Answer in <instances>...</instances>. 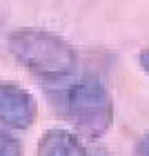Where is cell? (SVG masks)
<instances>
[{
  "label": "cell",
  "instance_id": "1",
  "mask_svg": "<svg viewBox=\"0 0 149 156\" xmlns=\"http://www.w3.org/2000/svg\"><path fill=\"white\" fill-rule=\"evenodd\" d=\"M7 47L25 69L49 83L71 76L78 67V51L62 36L47 29H13L7 38Z\"/></svg>",
  "mask_w": 149,
  "mask_h": 156
},
{
  "label": "cell",
  "instance_id": "2",
  "mask_svg": "<svg viewBox=\"0 0 149 156\" xmlns=\"http://www.w3.org/2000/svg\"><path fill=\"white\" fill-rule=\"evenodd\" d=\"M65 114L78 136L98 140L113 123V101L98 78H85L65 94Z\"/></svg>",
  "mask_w": 149,
  "mask_h": 156
},
{
  "label": "cell",
  "instance_id": "3",
  "mask_svg": "<svg viewBox=\"0 0 149 156\" xmlns=\"http://www.w3.org/2000/svg\"><path fill=\"white\" fill-rule=\"evenodd\" d=\"M38 118V101L18 83H0V123L7 129H29Z\"/></svg>",
  "mask_w": 149,
  "mask_h": 156
},
{
  "label": "cell",
  "instance_id": "4",
  "mask_svg": "<svg viewBox=\"0 0 149 156\" xmlns=\"http://www.w3.org/2000/svg\"><path fill=\"white\" fill-rule=\"evenodd\" d=\"M38 156H89V152L78 134L51 127L38 140Z\"/></svg>",
  "mask_w": 149,
  "mask_h": 156
},
{
  "label": "cell",
  "instance_id": "5",
  "mask_svg": "<svg viewBox=\"0 0 149 156\" xmlns=\"http://www.w3.org/2000/svg\"><path fill=\"white\" fill-rule=\"evenodd\" d=\"M0 156H23L20 140L7 129H0Z\"/></svg>",
  "mask_w": 149,
  "mask_h": 156
},
{
  "label": "cell",
  "instance_id": "6",
  "mask_svg": "<svg viewBox=\"0 0 149 156\" xmlns=\"http://www.w3.org/2000/svg\"><path fill=\"white\" fill-rule=\"evenodd\" d=\"M133 156H149V129L138 138L136 147H133Z\"/></svg>",
  "mask_w": 149,
  "mask_h": 156
},
{
  "label": "cell",
  "instance_id": "7",
  "mask_svg": "<svg viewBox=\"0 0 149 156\" xmlns=\"http://www.w3.org/2000/svg\"><path fill=\"white\" fill-rule=\"evenodd\" d=\"M138 65L145 74H149V49H143V51L138 54Z\"/></svg>",
  "mask_w": 149,
  "mask_h": 156
},
{
  "label": "cell",
  "instance_id": "8",
  "mask_svg": "<svg viewBox=\"0 0 149 156\" xmlns=\"http://www.w3.org/2000/svg\"><path fill=\"white\" fill-rule=\"evenodd\" d=\"M98 156H107V154H98Z\"/></svg>",
  "mask_w": 149,
  "mask_h": 156
}]
</instances>
